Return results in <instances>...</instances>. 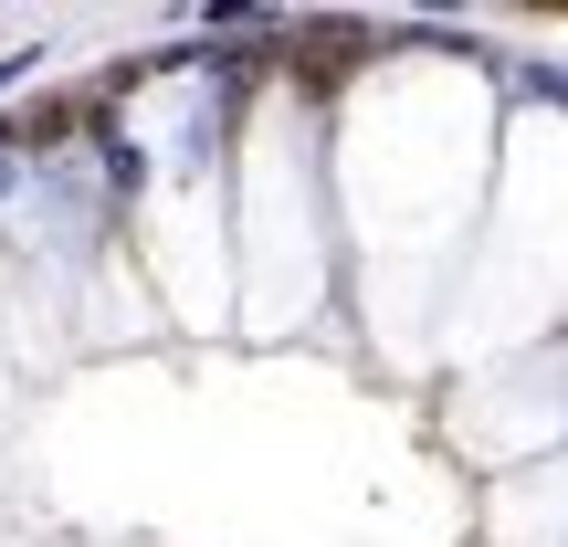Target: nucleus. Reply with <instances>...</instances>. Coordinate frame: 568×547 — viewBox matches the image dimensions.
Instances as JSON below:
<instances>
[{
    "mask_svg": "<svg viewBox=\"0 0 568 547\" xmlns=\"http://www.w3.org/2000/svg\"><path fill=\"white\" fill-rule=\"evenodd\" d=\"M53 138H74V105H21L11 117V148H53Z\"/></svg>",
    "mask_w": 568,
    "mask_h": 547,
    "instance_id": "obj_2",
    "label": "nucleus"
},
{
    "mask_svg": "<svg viewBox=\"0 0 568 547\" xmlns=\"http://www.w3.org/2000/svg\"><path fill=\"white\" fill-rule=\"evenodd\" d=\"M0 180H11V169H0Z\"/></svg>",
    "mask_w": 568,
    "mask_h": 547,
    "instance_id": "obj_3",
    "label": "nucleus"
},
{
    "mask_svg": "<svg viewBox=\"0 0 568 547\" xmlns=\"http://www.w3.org/2000/svg\"><path fill=\"white\" fill-rule=\"evenodd\" d=\"M358 53H368V21H316V32L295 42V84H305V95H337Z\"/></svg>",
    "mask_w": 568,
    "mask_h": 547,
    "instance_id": "obj_1",
    "label": "nucleus"
}]
</instances>
